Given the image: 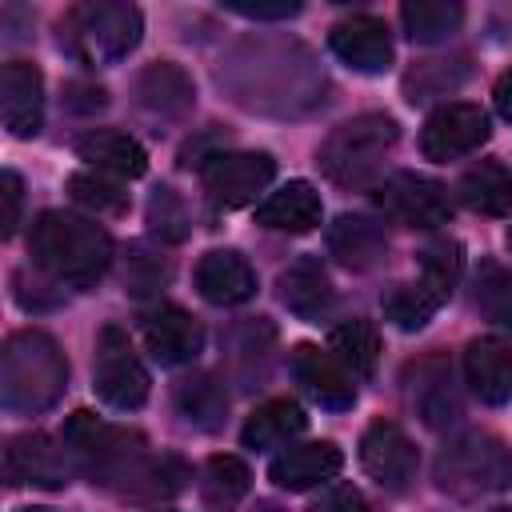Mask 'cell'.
<instances>
[{
	"instance_id": "f35d334b",
	"label": "cell",
	"mask_w": 512,
	"mask_h": 512,
	"mask_svg": "<svg viewBox=\"0 0 512 512\" xmlns=\"http://www.w3.org/2000/svg\"><path fill=\"white\" fill-rule=\"evenodd\" d=\"M148 228L160 240H168V244H180L188 236V208H184V200L168 184H160L148 196Z\"/></svg>"
},
{
	"instance_id": "ba28073f",
	"label": "cell",
	"mask_w": 512,
	"mask_h": 512,
	"mask_svg": "<svg viewBox=\"0 0 512 512\" xmlns=\"http://www.w3.org/2000/svg\"><path fill=\"white\" fill-rule=\"evenodd\" d=\"M372 200L388 220H396L404 228H440L452 220L448 192L420 172H396V176L380 180Z\"/></svg>"
},
{
	"instance_id": "c3c4849f",
	"label": "cell",
	"mask_w": 512,
	"mask_h": 512,
	"mask_svg": "<svg viewBox=\"0 0 512 512\" xmlns=\"http://www.w3.org/2000/svg\"><path fill=\"white\" fill-rule=\"evenodd\" d=\"M508 252H512V228H508Z\"/></svg>"
},
{
	"instance_id": "836d02e7",
	"label": "cell",
	"mask_w": 512,
	"mask_h": 512,
	"mask_svg": "<svg viewBox=\"0 0 512 512\" xmlns=\"http://www.w3.org/2000/svg\"><path fill=\"white\" fill-rule=\"evenodd\" d=\"M440 304H444V300H440L436 292H428L420 280H416V284H392V288L384 292V300H380L384 320H388L392 328H400V332L424 328V324L436 316Z\"/></svg>"
},
{
	"instance_id": "d6986e66",
	"label": "cell",
	"mask_w": 512,
	"mask_h": 512,
	"mask_svg": "<svg viewBox=\"0 0 512 512\" xmlns=\"http://www.w3.org/2000/svg\"><path fill=\"white\" fill-rule=\"evenodd\" d=\"M276 288H280L284 308H288L292 316L308 320V324H320V320L332 312V304H336V288H332L324 264L312 260V256H300L296 264H288V268L280 272Z\"/></svg>"
},
{
	"instance_id": "7a4b0ae2",
	"label": "cell",
	"mask_w": 512,
	"mask_h": 512,
	"mask_svg": "<svg viewBox=\"0 0 512 512\" xmlns=\"http://www.w3.org/2000/svg\"><path fill=\"white\" fill-rule=\"evenodd\" d=\"M68 388V360L60 344L40 328H20L0 352V400L8 412H48Z\"/></svg>"
},
{
	"instance_id": "4fadbf2b",
	"label": "cell",
	"mask_w": 512,
	"mask_h": 512,
	"mask_svg": "<svg viewBox=\"0 0 512 512\" xmlns=\"http://www.w3.org/2000/svg\"><path fill=\"white\" fill-rule=\"evenodd\" d=\"M412 408L428 428H452L464 416L460 384L444 352H428L424 360L412 364V384H408Z\"/></svg>"
},
{
	"instance_id": "6da1fadb",
	"label": "cell",
	"mask_w": 512,
	"mask_h": 512,
	"mask_svg": "<svg viewBox=\"0 0 512 512\" xmlns=\"http://www.w3.org/2000/svg\"><path fill=\"white\" fill-rule=\"evenodd\" d=\"M28 252L36 260V268H44L56 284L92 288L108 272L116 248H112V236L96 220L48 208L32 220Z\"/></svg>"
},
{
	"instance_id": "ab89813d",
	"label": "cell",
	"mask_w": 512,
	"mask_h": 512,
	"mask_svg": "<svg viewBox=\"0 0 512 512\" xmlns=\"http://www.w3.org/2000/svg\"><path fill=\"white\" fill-rule=\"evenodd\" d=\"M168 276H172V268H168L164 256H152L144 244H132V252H128V268H124V284H128L132 296H148V292L164 288Z\"/></svg>"
},
{
	"instance_id": "7dc6e473",
	"label": "cell",
	"mask_w": 512,
	"mask_h": 512,
	"mask_svg": "<svg viewBox=\"0 0 512 512\" xmlns=\"http://www.w3.org/2000/svg\"><path fill=\"white\" fill-rule=\"evenodd\" d=\"M16 512H52V508H16Z\"/></svg>"
},
{
	"instance_id": "ac0fdd59",
	"label": "cell",
	"mask_w": 512,
	"mask_h": 512,
	"mask_svg": "<svg viewBox=\"0 0 512 512\" xmlns=\"http://www.w3.org/2000/svg\"><path fill=\"white\" fill-rule=\"evenodd\" d=\"M340 464H344V452L332 440H308V444H288L272 460L268 476H272L276 488L304 492V488H316V484L332 480L340 472Z\"/></svg>"
},
{
	"instance_id": "4dcf8cb0",
	"label": "cell",
	"mask_w": 512,
	"mask_h": 512,
	"mask_svg": "<svg viewBox=\"0 0 512 512\" xmlns=\"http://www.w3.org/2000/svg\"><path fill=\"white\" fill-rule=\"evenodd\" d=\"M400 20H404L408 40L436 44V40H448L452 32H460L464 4H456V0H408V4H400Z\"/></svg>"
},
{
	"instance_id": "4316f807",
	"label": "cell",
	"mask_w": 512,
	"mask_h": 512,
	"mask_svg": "<svg viewBox=\"0 0 512 512\" xmlns=\"http://www.w3.org/2000/svg\"><path fill=\"white\" fill-rule=\"evenodd\" d=\"M188 480H192V472H188V464L180 456H144L116 488L132 504H160V500L184 492Z\"/></svg>"
},
{
	"instance_id": "d590c367",
	"label": "cell",
	"mask_w": 512,
	"mask_h": 512,
	"mask_svg": "<svg viewBox=\"0 0 512 512\" xmlns=\"http://www.w3.org/2000/svg\"><path fill=\"white\" fill-rule=\"evenodd\" d=\"M472 304L492 324L512 328V272L496 260H480L476 280H472Z\"/></svg>"
},
{
	"instance_id": "603a6c76",
	"label": "cell",
	"mask_w": 512,
	"mask_h": 512,
	"mask_svg": "<svg viewBox=\"0 0 512 512\" xmlns=\"http://www.w3.org/2000/svg\"><path fill=\"white\" fill-rule=\"evenodd\" d=\"M328 252H332L344 268L368 272V268H376V264L388 256V232H384V224H376V220H368V216L344 212V216H336V220L328 224Z\"/></svg>"
},
{
	"instance_id": "7c38bea8",
	"label": "cell",
	"mask_w": 512,
	"mask_h": 512,
	"mask_svg": "<svg viewBox=\"0 0 512 512\" xmlns=\"http://www.w3.org/2000/svg\"><path fill=\"white\" fill-rule=\"evenodd\" d=\"M288 368L312 404H320L328 412H344L356 404V376L332 352H324L316 344H296L288 356Z\"/></svg>"
},
{
	"instance_id": "f1b7e54d",
	"label": "cell",
	"mask_w": 512,
	"mask_h": 512,
	"mask_svg": "<svg viewBox=\"0 0 512 512\" xmlns=\"http://www.w3.org/2000/svg\"><path fill=\"white\" fill-rule=\"evenodd\" d=\"M172 400H176V412H180L192 428H200V432L220 428V420H224V412H228V392H224V384H220L212 372H192V376H184V380L176 384Z\"/></svg>"
},
{
	"instance_id": "ffe728a7",
	"label": "cell",
	"mask_w": 512,
	"mask_h": 512,
	"mask_svg": "<svg viewBox=\"0 0 512 512\" xmlns=\"http://www.w3.org/2000/svg\"><path fill=\"white\" fill-rule=\"evenodd\" d=\"M464 376L484 404L512 400V344L496 336H476L464 348Z\"/></svg>"
},
{
	"instance_id": "52a82bcc",
	"label": "cell",
	"mask_w": 512,
	"mask_h": 512,
	"mask_svg": "<svg viewBox=\"0 0 512 512\" xmlns=\"http://www.w3.org/2000/svg\"><path fill=\"white\" fill-rule=\"evenodd\" d=\"M92 388L96 396L108 404V408H120V412H136L144 400H148V368L140 364L132 340L124 328L108 324L100 328L96 336V364H92Z\"/></svg>"
},
{
	"instance_id": "277c9868",
	"label": "cell",
	"mask_w": 512,
	"mask_h": 512,
	"mask_svg": "<svg viewBox=\"0 0 512 512\" xmlns=\"http://www.w3.org/2000/svg\"><path fill=\"white\" fill-rule=\"evenodd\" d=\"M432 476L440 492L456 500H480L512 484V452L492 432H460L440 448Z\"/></svg>"
},
{
	"instance_id": "d4e9b609",
	"label": "cell",
	"mask_w": 512,
	"mask_h": 512,
	"mask_svg": "<svg viewBox=\"0 0 512 512\" xmlns=\"http://www.w3.org/2000/svg\"><path fill=\"white\" fill-rule=\"evenodd\" d=\"M320 192L308 184V180H288L280 192H272L260 208H256V224L260 228H272V232H312L320 224Z\"/></svg>"
},
{
	"instance_id": "7bdbcfd3",
	"label": "cell",
	"mask_w": 512,
	"mask_h": 512,
	"mask_svg": "<svg viewBox=\"0 0 512 512\" xmlns=\"http://www.w3.org/2000/svg\"><path fill=\"white\" fill-rule=\"evenodd\" d=\"M64 104H68L72 112H96V108H104V104H108V92H104L100 84L72 80V84H64Z\"/></svg>"
},
{
	"instance_id": "74e56055",
	"label": "cell",
	"mask_w": 512,
	"mask_h": 512,
	"mask_svg": "<svg viewBox=\"0 0 512 512\" xmlns=\"http://www.w3.org/2000/svg\"><path fill=\"white\" fill-rule=\"evenodd\" d=\"M460 272H464V248H460V240H432L420 252V284L428 292H436L440 300H448L456 292Z\"/></svg>"
},
{
	"instance_id": "8d00e7d4",
	"label": "cell",
	"mask_w": 512,
	"mask_h": 512,
	"mask_svg": "<svg viewBox=\"0 0 512 512\" xmlns=\"http://www.w3.org/2000/svg\"><path fill=\"white\" fill-rule=\"evenodd\" d=\"M68 196L80 204V208H92L96 216L108 212V216H120L128 208V192L116 176L108 172H96V168H84V172H72L68 176Z\"/></svg>"
},
{
	"instance_id": "f546056e",
	"label": "cell",
	"mask_w": 512,
	"mask_h": 512,
	"mask_svg": "<svg viewBox=\"0 0 512 512\" xmlns=\"http://www.w3.org/2000/svg\"><path fill=\"white\" fill-rule=\"evenodd\" d=\"M328 352H332L356 380H368V376L376 372V360H380V332H376V324H368V320H344V324L332 328Z\"/></svg>"
},
{
	"instance_id": "681fc988",
	"label": "cell",
	"mask_w": 512,
	"mask_h": 512,
	"mask_svg": "<svg viewBox=\"0 0 512 512\" xmlns=\"http://www.w3.org/2000/svg\"><path fill=\"white\" fill-rule=\"evenodd\" d=\"M496 512H512V508H496Z\"/></svg>"
},
{
	"instance_id": "3957f363",
	"label": "cell",
	"mask_w": 512,
	"mask_h": 512,
	"mask_svg": "<svg viewBox=\"0 0 512 512\" xmlns=\"http://www.w3.org/2000/svg\"><path fill=\"white\" fill-rule=\"evenodd\" d=\"M396 140H400V124L388 112H364L328 132V140L316 152V164L332 184L360 188L380 172Z\"/></svg>"
},
{
	"instance_id": "5bb4252c",
	"label": "cell",
	"mask_w": 512,
	"mask_h": 512,
	"mask_svg": "<svg viewBox=\"0 0 512 512\" xmlns=\"http://www.w3.org/2000/svg\"><path fill=\"white\" fill-rule=\"evenodd\" d=\"M140 336H144L148 352L160 364H168V368L192 364L200 356V348H204V324L192 312H184L180 304H156V308H148L140 316Z\"/></svg>"
},
{
	"instance_id": "7402d4cb",
	"label": "cell",
	"mask_w": 512,
	"mask_h": 512,
	"mask_svg": "<svg viewBox=\"0 0 512 512\" xmlns=\"http://www.w3.org/2000/svg\"><path fill=\"white\" fill-rule=\"evenodd\" d=\"M196 292L208 304H244L256 292V272L240 252L212 248L196 264Z\"/></svg>"
},
{
	"instance_id": "8992f818",
	"label": "cell",
	"mask_w": 512,
	"mask_h": 512,
	"mask_svg": "<svg viewBox=\"0 0 512 512\" xmlns=\"http://www.w3.org/2000/svg\"><path fill=\"white\" fill-rule=\"evenodd\" d=\"M64 444L72 460L92 476V484H120L144 460V436L100 420L96 412H72L64 420Z\"/></svg>"
},
{
	"instance_id": "484cf974",
	"label": "cell",
	"mask_w": 512,
	"mask_h": 512,
	"mask_svg": "<svg viewBox=\"0 0 512 512\" xmlns=\"http://www.w3.org/2000/svg\"><path fill=\"white\" fill-rule=\"evenodd\" d=\"M304 428H308L304 408H300L296 400H288V396H276V400H264V404L244 420L240 440H244V448L264 452V448H284V444H292Z\"/></svg>"
},
{
	"instance_id": "d6a6232c",
	"label": "cell",
	"mask_w": 512,
	"mask_h": 512,
	"mask_svg": "<svg viewBox=\"0 0 512 512\" xmlns=\"http://www.w3.org/2000/svg\"><path fill=\"white\" fill-rule=\"evenodd\" d=\"M272 344H276V328L264 316H252L244 324H236L228 332V348H232V368L252 384L256 376H264L268 360H272Z\"/></svg>"
},
{
	"instance_id": "9c48e42d",
	"label": "cell",
	"mask_w": 512,
	"mask_h": 512,
	"mask_svg": "<svg viewBox=\"0 0 512 512\" xmlns=\"http://www.w3.org/2000/svg\"><path fill=\"white\" fill-rule=\"evenodd\" d=\"M276 176V160L268 152H216L200 164V180L208 188V196L224 208H240L248 200H256Z\"/></svg>"
},
{
	"instance_id": "bcb514c9",
	"label": "cell",
	"mask_w": 512,
	"mask_h": 512,
	"mask_svg": "<svg viewBox=\"0 0 512 512\" xmlns=\"http://www.w3.org/2000/svg\"><path fill=\"white\" fill-rule=\"evenodd\" d=\"M252 512H280V508H276V504H272V500H260V504H256V508H252Z\"/></svg>"
},
{
	"instance_id": "b9f144b4",
	"label": "cell",
	"mask_w": 512,
	"mask_h": 512,
	"mask_svg": "<svg viewBox=\"0 0 512 512\" xmlns=\"http://www.w3.org/2000/svg\"><path fill=\"white\" fill-rule=\"evenodd\" d=\"M308 512H368V504H364L360 488H352V484H332V488H324V492L308 504Z\"/></svg>"
},
{
	"instance_id": "5b68a950",
	"label": "cell",
	"mask_w": 512,
	"mask_h": 512,
	"mask_svg": "<svg viewBox=\"0 0 512 512\" xmlns=\"http://www.w3.org/2000/svg\"><path fill=\"white\" fill-rule=\"evenodd\" d=\"M144 32V16L136 4H76L60 20V48H68L84 64H116L124 60Z\"/></svg>"
},
{
	"instance_id": "30bf717a",
	"label": "cell",
	"mask_w": 512,
	"mask_h": 512,
	"mask_svg": "<svg viewBox=\"0 0 512 512\" xmlns=\"http://www.w3.org/2000/svg\"><path fill=\"white\" fill-rule=\"evenodd\" d=\"M492 136V120L480 104H444L420 128V152L428 160H460Z\"/></svg>"
},
{
	"instance_id": "44dd1931",
	"label": "cell",
	"mask_w": 512,
	"mask_h": 512,
	"mask_svg": "<svg viewBox=\"0 0 512 512\" xmlns=\"http://www.w3.org/2000/svg\"><path fill=\"white\" fill-rule=\"evenodd\" d=\"M136 104L160 120H176L188 116L196 104V88L188 80V72L172 60H156L136 76Z\"/></svg>"
},
{
	"instance_id": "cb8c5ba5",
	"label": "cell",
	"mask_w": 512,
	"mask_h": 512,
	"mask_svg": "<svg viewBox=\"0 0 512 512\" xmlns=\"http://www.w3.org/2000/svg\"><path fill=\"white\" fill-rule=\"evenodd\" d=\"M76 156L88 160L96 172H108V176H144L148 172V152L140 140H132L128 132H116V128H92L84 136H76Z\"/></svg>"
},
{
	"instance_id": "60d3db41",
	"label": "cell",
	"mask_w": 512,
	"mask_h": 512,
	"mask_svg": "<svg viewBox=\"0 0 512 512\" xmlns=\"http://www.w3.org/2000/svg\"><path fill=\"white\" fill-rule=\"evenodd\" d=\"M224 8L236 16H248V20H288L300 12L296 0H272V4L268 0H224Z\"/></svg>"
},
{
	"instance_id": "e0dca14e",
	"label": "cell",
	"mask_w": 512,
	"mask_h": 512,
	"mask_svg": "<svg viewBox=\"0 0 512 512\" xmlns=\"http://www.w3.org/2000/svg\"><path fill=\"white\" fill-rule=\"evenodd\" d=\"M0 108L4 128L20 140L40 132L44 120V76L32 60H8L0 72Z\"/></svg>"
},
{
	"instance_id": "ee69618b",
	"label": "cell",
	"mask_w": 512,
	"mask_h": 512,
	"mask_svg": "<svg viewBox=\"0 0 512 512\" xmlns=\"http://www.w3.org/2000/svg\"><path fill=\"white\" fill-rule=\"evenodd\" d=\"M0 188H4V236H12V232H16V224H20V200H24V184H20V176H16V172H4Z\"/></svg>"
},
{
	"instance_id": "8fae6325",
	"label": "cell",
	"mask_w": 512,
	"mask_h": 512,
	"mask_svg": "<svg viewBox=\"0 0 512 512\" xmlns=\"http://www.w3.org/2000/svg\"><path fill=\"white\" fill-rule=\"evenodd\" d=\"M360 464L384 492H404L416 480L420 456L408 432L392 420H372L360 436Z\"/></svg>"
},
{
	"instance_id": "1f68e13d",
	"label": "cell",
	"mask_w": 512,
	"mask_h": 512,
	"mask_svg": "<svg viewBox=\"0 0 512 512\" xmlns=\"http://www.w3.org/2000/svg\"><path fill=\"white\" fill-rule=\"evenodd\" d=\"M468 76V56H440V60H416V68L404 72V100L408 104H428L436 96H448L464 84Z\"/></svg>"
},
{
	"instance_id": "e575fe53",
	"label": "cell",
	"mask_w": 512,
	"mask_h": 512,
	"mask_svg": "<svg viewBox=\"0 0 512 512\" xmlns=\"http://www.w3.org/2000/svg\"><path fill=\"white\" fill-rule=\"evenodd\" d=\"M248 464L240 456H212L200 472V496L208 508H232L248 492Z\"/></svg>"
},
{
	"instance_id": "83f0119b",
	"label": "cell",
	"mask_w": 512,
	"mask_h": 512,
	"mask_svg": "<svg viewBox=\"0 0 512 512\" xmlns=\"http://www.w3.org/2000/svg\"><path fill=\"white\" fill-rule=\"evenodd\" d=\"M456 192L472 212H484V216H508L512 212V172L500 160H476L460 176Z\"/></svg>"
},
{
	"instance_id": "f6af8a7d",
	"label": "cell",
	"mask_w": 512,
	"mask_h": 512,
	"mask_svg": "<svg viewBox=\"0 0 512 512\" xmlns=\"http://www.w3.org/2000/svg\"><path fill=\"white\" fill-rule=\"evenodd\" d=\"M492 100H496V112H500L504 120H512V68L500 72V80H496V88H492Z\"/></svg>"
},
{
	"instance_id": "9a60e30c",
	"label": "cell",
	"mask_w": 512,
	"mask_h": 512,
	"mask_svg": "<svg viewBox=\"0 0 512 512\" xmlns=\"http://www.w3.org/2000/svg\"><path fill=\"white\" fill-rule=\"evenodd\" d=\"M328 48L352 68V72H364V76H376L392 64V32L380 16H368V12H356L340 24H332L328 32Z\"/></svg>"
},
{
	"instance_id": "2e32d148",
	"label": "cell",
	"mask_w": 512,
	"mask_h": 512,
	"mask_svg": "<svg viewBox=\"0 0 512 512\" xmlns=\"http://www.w3.org/2000/svg\"><path fill=\"white\" fill-rule=\"evenodd\" d=\"M4 476L8 484H32V488H64L68 484V452L56 448L44 432L12 436L4 448Z\"/></svg>"
}]
</instances>
